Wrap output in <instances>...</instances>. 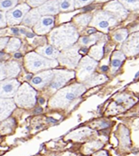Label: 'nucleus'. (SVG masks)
Instances as JSON below:
<instances>
[{
  "instance_id": "nucleus-39",
  "label": "nucleus",
  "mask_w": 139,
  "mask_h": 156,
  "mask_svg": "<svg viewBox=\"0 0 139 156\" xmlns=\"http://www.w3.org/2000/svg\"><path fill=\"white\" fill-rule=\"evenodd\" d=\"M2 1H3V0H0V2H2Z\"/></svg>"
},
{
  "instance_id": "nucleus-16",
  "label": "nucleus",
  "mask_w": 139,
  "mask_h": 156,
  "mask_svg": "<svg viewBox=\"0 0 139 156\" xmlns=\"http://www.w3.org/2000/svg\"><path fill=\"white\" fill-rule=\"evenodd\" d=\"M38 9L41 16H54L55 14H58L60 12L58 0H48L42 5H40L39 7H38Z\"/></svg>"
},
{
  "instance_id": "nucleus-12",
  "label": "nucleus",
  "mask_w": 139,
  "mask_h": 156,
  "mask_svg": "<svg viewBox=\"0 0 139 156\" xmlns=\"http://www.w3.org/2000/svg\"><path fill=\"white\" fill-rule=\"evenodd\" d=\"M19 64L15 61L0 63V81L6 78H15L20 73Z\"/></svg>"
},
{
  "instance_id": "nucleus-18",
  "label": "nucleus",
  "mask_w": 139,
  "mask_h": 156,
  "mask_svg": "<svg viewBox=\"0 0 139 156\" xmlns=\"http://www.w3.org/2000/svg\"><path fill=\"white\" fill-rule=\"evenodd\" d=\"M41 18V14L39 12L38 8H33V9H30V11L25 15V17L23 18L22 21H21V24L23 26H26V27H34L37 22Z\"/></svg>"
},
{
  "instance_id": "nucleus-5",
  "label": "nucleus",
  "mask_w": 139,
  "mask_h": 156,
  "mask_svg": "<svg viewBox=\"0 0 139 156\" xmlns=\"http://www.w3.org/2000/svg\"><path fill=\"white\" fill-rule=\"evenodd\" d=\"M119 20L108 11H97L92 17L90 26L107 33L110 28L116 25Z\"/></svg>"
},
{
  "instance_id": "nucleus-3",
  "label": "nucleus",
  "mask_w": 139,
  "mask_h": 156,
  "mask_svg": "<svg viewBox=\"0 0 139 156\" xmlns=\"http://www.w3.org/2000/svg\"><path fill=\"white\" fill-rule=\"evenodd\" d=\"M58 60L47 58L37 51H31L24 57V65L30 73H39L43 70H47L58 66Z\"/></svg>"
},
{
  "instance_id": "nucleus-31",
  "label": "nucleus",
  "mask_w": 139,
  "mask_h": 156,
  "mask_svg": "<svg viewBox=\"0 0 139 156\" xmlns=\"http://www.w3.org/2000/svg\"><path fill=\"white\" fill-rule=\"evenodd\" d=\"M7 25V19H6V12L0 10V29L6 28Z\"/></svg>"
},
{
  "instance_id": "nucleus-7",
  "label": "nucleus",
  "mask_w": 139,
  "mask_h": 156,
  "mask_svg": "<svg viewBox=\"0 0 139 156\" xmlns=\"http://www.w3.org/2000/svg\"><path fill=\"white\" fill-rule=\"evenodd\" d=\"M97 60L92 58L89 56H86L80 59L78 65L77 76L80 82H85L93 76L94 71L97 67Z\"/></svg>"
},
{
  "instance_id": "nucleus-10",
  "label": "nucleus",
  "mask_w": 139,
  "mask_h": 156,
  "mask_svg": "<svg viewBox=\"0 0 139 156\" xmlns=\"http://www.w3.org/2000/svg\"><path fill=\"white\" fill-rule=\"evenodd\" d=\"M20 86L19 81L15 78H6L0 81V98H13Z\"/></svg>"
},
{
  "instance_id": "nucleus-22",
  "label": "nucleus",
  "mask_w": 139,
  "mask_h": 156,
  "mask_svg": "<svg viewBox=\"0 0 139 156\" xmlns=\"http://www.w3.org/2000/svg\"><path fill=\"white\" fill-rule=\"evenodd\" d=\"M103 37V36L101 34H92L89 36H86V37H82L79 40V44L81 46H85L88 47L90 45H94L98 40Z\"/></svg>"
},
{
  "instance_id": "nucleus-35",
  "label": "nucleus",
  "mask_w": 139,
  "mask_h": 156,
  "mask_svg": "<svg viewBox=\"0 0 139 156\" xmlns=\"http://www.w3.org/2000/svg\"><path fill=\"white\" fill-rule=\"evenodd\" d=\"M96 156H105L104 155V153H101V154H97Z\"/></svg>"
},
{
  "instance_id": "nucleus-19",
  "label": "nucleus",
  "mask_w": 139,
  "mask_h": 156,
  "mask_svg": "<svg viewBox=\"0 0 139 156\" xmlns=\"http://www.w3.org/2000/svg\"><path fill=\"white\" fill-rule=\"evenodd\" d=\"M36 51L38 53H39L40 55L46 57L47 58H51V59H56L59 57L60 51L58 49H56L54 46L51 45H44V46H40L39 48H37Z\"/></svg>"
},
{
  "instance_id": "nucleus-23",
  "label": "nucleus",
  "mask_w": 139,
  "mask_h": 156,
  "mask_svg": "<svg viewBox=\"0 0 139 156\" xmlns=\"http://www.w3.org/2000/svg\"><path fill=\"white\" fill-rule=\"evenodd\" d=\"M21 45V42L20 39L17 37H11L8 41L6 47V51L8 53L14 52L20 49Z\"/></svg>"
},
{
  "instance_id": "nucleus-6",
  "label": "nucleus",
  "mask_w": 139,
  "mask_h": 156,
  "mask_svg": "<svg viewBox=\"0 0 139 156\" xmlns=\"http://www.w3.org/2000/svg\"><path fill=\"white\" fill-rule=\"evenodd\" d=\"M81 57L80 49L77 46H71L61 51L58 57V62L70 69H74L78 67L80 59L82 58Z\"/></svg>"
},
{
  "instance_id": "nucleus-37",
  "label": "nucleus",
  "mask_w": 139,
  "mask_h": 156,
  "mask_svg": "<svg viewBox=\"0 0 139 156\" xmlns=\"http://www.w3.org/2000/svg\"><path fill=\"white\" fill-rule=\"evenodd\" d=\"M39 102L41 103V104H43V103H44V99H43V98H40Z\"/></svg>"
},
{
  "instance_id": "nucleus-28",
  "label": "nucleus",
  "mask_w": 139,
  "mask_h": 156,
  "mask_svg": "<svg viewBox=\"0 0 139 156\" xmlns=\"http://www.w3.org/2000/svg\"><path fill=\"white\" fill-rule=\"evenodd\" d=\"M119 1L129 11L139 10V0H119Z\"/></svg>"
},
{
  "instance_id": "nucleus-11",
  "label": "nucleus",
  "mask_w": 139,
  "mask_h": 156,
  "mask_svg": "<svg viewBox=\"0 0 139 156\" xmlns=\"http://www.w3.org/2000/svg\"><path fill=\"white\" fill-rule=\"evenodd\" d=\"M54 71L50 69L39 72L30 80V85L36 90H42L46 86L49 85L54 78Z\"/></svg>"
},
{
  "instance_id": "nucleus-36",
  "label": "nucleus",
  "mask_w": 139,
  "mask_h": 156,
  "mask_svg": "<svg viewBox=\"0 0 139 156\" xmlns=\"http://www.w3.org/2000/svg\"><path fill=\"white\" fill-rule=\"evenodd\" d=\"M138 76H139V71L137 72V74H136V76H135V78H137Z\"/></svg>"
},
{
  "instance_id": "nucleus-38",
  "label": "nucleus",
  "mask_w": 139,
  "mask_h": 156,
  "mask_svg": "<svg viewBox=\"0 0 139 156\" xmlns=\"http://www.w3.org/2000/svg\"><path fill=\"white\" fill-rule=\"evenodd\" d=\"M97 2H105V1H109V0H96Z\"/></svg>"
},
{
  "instance_id": "nucleus-15",
  "label": "nucleus",
  "mask_w": 139,
  "mask_h": 156,
  "mask_svg": "<svg viewBox=\"0 0 139 156\" xmlns=\"http://www.w3.org/2000/svg\"><path fill=\"white\" fill-rule=\"evenodd\" d=\"M104 9L112 13L118 20H124L128 16V10L122 5L119 1L117 0L108 3L104 6Z\"/></svg>"
},
{
  "instance_id": "nucleus-8",
  "label": "nucleus",
  "mask_w": 139,
  "mask_h": 156,
  "mask_svg": "<svg viewBox=\"0 0 139 156\" xmlns=\"http://www.w3.org/2000/svg\"><path fill=\"white\" fill-rule=\"evenodd\" d=\"M31 9L30 5L27 3H23L17 5L15 7L8 11L6 12V19H7V25L8 26H15L21 24V21L25 15L29 12Z\"/></svg>"
},
{
  "instance_id": "nucleus-9",
  "label": "nucleus",
  "mask_w": 139,
  "mask_h": 156,
  "mask_svg": "<svg viewBox=\"0 0 139 156\" xmlns=\"http://www.w3.org/2000/svg\"><path fill=\"white\" fill-rule=\"evenodd\" d=\"M54 78L49 83V91L52 93H54L62 89L70 80L75 76V73L73 71L66 70H54Z\"/></svg>"
},
{
  "instance_id": "nucleus-24",
  "label": "nucleus",
  "mask_w": 139,
  "mask_h": 156,
  "mask_svg": "<svg viewBox=\"0 0 139 156\" xmlns=\"http://www.w3.org/2000/svg\"><path fill=\"white\" fill-rule=\"evenodd\" d=\"M106 80H107V77L105 76H103V75H93L87 81H85V85H88V86L97 85V84L104 83Z\"/></svg>"
},
{
  "instance_id": "nucleus-21",
  "label": "nucleus",
  "mask_w": 139,
  "mask_h": 156,
  "mask_svg": "<svg viewBox=\"0 0 139 156\" xmlns=\"http://www.w3.org/2000/svg\"><path fill=\"white\" fill-rule=\"evenodd\" d=\"M103 45H104V42H101V43H98L97 44L93 45L88 51L89 57L97 60V61L100 60L103 56Z\"/></svg>"
},
{
  "instance_id": "nucleus-2",
  "label": "nucleus",
  "mask_w": 139,
  "mask_h": 156,
  "mask_svg": "<svg viewBox=\"0 0 139 156\" xmlns=\"http://www.w3.org/2000/svg\"><path fill=\"white\" fill-rule=\"evenodd\" d=\"M85 84L75 83L58 90L49 100V107L53 108H66L86 91Z\"/></svg>"
},
{
  "instance_id": "nucleus-14",
  "label": "nucleus",
  "mask_w": 139,
  "mask_h": 156,
  "mask_svg": "<svg viewBox=\"0 0 139 156\" xmlns=\"http://www.w3.org/2000/svg\"><path fill=\"white\" fill-rule=\"evenodd\" d=\"M124 54L128 56H134L139 52V32L132 34L125 41L121 47Z\"/></svg>"
},
{
  "instance_id": "nucleus-30",
  "label": "nucleus",
  "mask_w": 139,
  "mask_h": 156,
  "mask_svg": "<svg viewBox=\"0 0 139 156\" xmlns=\"http://www.w3.org/2000/svg\"><path fill=\"white\" fill-rule=\"evenodd\" d=\"M48 0H27V4L32 8H38Z\"/></svg>"
},
{
  "instance_id": "nucleus-17",
  "label": "nucleus",
  "mask_w": 139,
  "mask_h": 156,
  "mask_svg": "<svg viewBox=\"0 0 139 156\" xmlns=\"http://www.w3.org/2000/svg\"><path fill=\"white\" fill-rule=\"evenodd\" d=\"M15 102L13 98H0V121L7 118L11 115V113L15 108Z\"/></svg>"
},
{
  "instance_id": "nucleus-25",
  "label": "nucleus",
  "mask_w": 139,
  "mask_h": 156,
  "mask_svg": "<svg viewBox=\"0 0 139 156\" xmlns=\"http://www.w3.org/2000/svg\"><path fill=\"white\" fill-rule=\"evenodd\" d=\"M60 12H71L75 9V0H58Z\"/></svg>"
},
{
  "instance_id": "nucleus-29",
  "label": "nucleus",
  "mask_w": 139,
  "mask_h": 156,
  "mask_svg": "<svg viewBox=\"0 0 139 156\" xmlns=\"http://www.w3.org/2000/svg\"><path fill=\"white\" fill-rule=\"evenodd\" d=\"M128 35H129V32L127 29H119L113 33V39L118 43H122L128 38Z\"/></svg>"
},
{
  "instance_id": "nucleus-20",
  "label": "nucleus",
  "mask_w": 139,
  "mask_h": 156,
  "mask_svg": "<svg viewBox=\"0 0 139 156\" xmlns=\"http://www.w3.org/2000/svg\"><path fill=\"white\" fill-rule=\"evenodd\" d=\"M125 58V54L122 51H116L113 52L111 59V71L112 74H115L119 70Z\"/></svg>"
},
{
  "instance_id": "nucleus-34",
  "label": "nucleus",
  "mask_w": 139,
  "mask_h": 156,
  "mask_svg": "<svg viewBox=\"0 0 139 156\" xmlns=\"http://www.w3.org/2000/svg\"><path fill=\"white\" fill-rule=\"evenodd\" d=\"M108 126H109V123L108 122H105V121H101V122L99 123L100 128H106Z\"/></svg>"
},
{
  "instance_id": "nucleus-33",
  "label": "nucleus",
  "mask_w": 139,
  "mask_h": 156,
  "mask_svg": "<svg viewBox=\"0 0 139 156\" xmlns=\"http://www.w3.org/2000/svg\"><path fill=\"white\" fill-rule=\"evenodd\" d=\"M10 37H0V51L5 49L6 47L8 41H9Z\"/></svg>"
},
{
  "instance_id": "nucleus-1",
  "label": "nucleus",
  "mask_w": 139,
  "mask_h": 156,
  "mask_svg": "<svg viewBox=\"0 0 139 156\" xmlns=\"http://www.w3.org/2000/svg\"><path fill=\"white\" fill-rule=\"evenodd\" d=\"M79 39V32L71 23H66L52 29L49 35L50 44L60 51L73 46Z\"/></svg>"
},
{
  "instance_id": "nucleus-32",
  "label": "nucleus",
  "mask_w": 139,
  "mask_h": 156,
  "mask_svg": "<svg viewBox=\"0 0 139 156\" xmlns=\"http://www.w3.org/2000/svg\"><path fill=\"white\" fill-rule=\"evenodd\" d=\"M93 2V0H75V7L80 8Z\"/></svg>"
},
{
  "instance_id": "nucleus-27",
  "label": "nucleus",
  "mask_w": 139,
  "mask_h": 156,
  "mask_svg": "<svg viewBox=\"0 0 139 156\" xmlns=\"http://www.w3.org/2000/svg\"><path fill=\"white\" fill-rule=\"evenodd\" d=\"M19 1L20 0H3L2 2H0V10L7 12L18 5Z\"/></svg>"
},
{
  "instance_id": "nucleus-26",
  "label": "nucleus",
  "mask_w": 139,
  "mask_h": 156,
  "mask_svg": "<svg viewBox=\"0 0 139 156\" xmlns=\"http://www.w3.org/2000/svg\"><path fill=\"white\" fill-rule=\"evenodd\" d=\"M92 17L93 16L90 13H84V14H81V15L75 17L74 21L80 27H86L91 22Z\"/></svg>"
},
{
  "instance_id": "nucleus-13",
  "label": "nucleus",
  "mask_w": 139,
  "mask_h": 156,
  "mask_svg": "<svg viewBox=\"0 0 139 156\" xmlns=\"http://www.w3.org/2000/svg\"><path fill=\"white\" fill-rule=\"evenodd\" d=\"M54 25V17L51 15L41 16L39 20L33 27V30L37 35H46L52 31Z\"/></svg>"
},
{
  "instance_id": "nucleus-4",
  "label": "nucleus",
  "mask_w": 139,
  "mask_h": 156,
  "mask_svg": "<svg viewBox=\"0 0 139 156\" xmlns=\"http://www.w3.org/2000/svg\"><path fill=\"white\" fill-rule=\"evenodd\" d=\"M13 100L16 106L19 107L30 108L34 107L37 100V92L35 88L27 83H24L19 87L13 97Z\"/></svg>"
}]
</instances>
